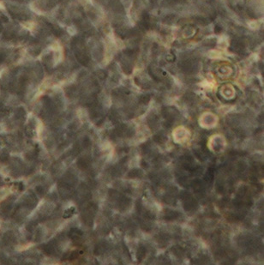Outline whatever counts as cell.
I'll return each mask as SVG.
<instances>
[{
	"label": "cell",
	"instance_id": "3",
	"mask_svg": "<svg viewBox=\"0 0 264 265\" xmlns=\"http://www.w3.org/2000/svg\"><path fill=\"white\" fill-rule=\"evenodd\" d=\"M145 254H146V250H145V248L143 247V246H140L138 251H137V259H138V261L142 260L143 257H144Z\"/></svg>",
	"mask_w": 264,
	"mask_h": 265
},
{
	"label": "cell",
	"instance_id": "2",
	"mask_svg": "<svg viewBox=\"0 0 264 265\" xmlns=\"http://www.w3.org/2000/svg\"><path fill=\"white\" fill-rule=\"evenodd\" d=\"M167 213L165 214V218L166 220H175L178 218V212H174L172 210H166Z\"/></svg>",
	"mask_w": 264,
	"mask_h": 265
},
{
	"label": "cell",
	"instance_id": "1",
	"mask_svg": "<svg viewBox=\"0 0 264 265\" xmlns=\"http://www.w3.org/2000/svg\"><path fill=\"white\" fill-rule=\"evenodd\" d=\"M185 196L183 197V202L184 205H185V208L186 210H191L193 208H196V202L195 201V199L191 197L189 194H186V192H185Z\"/></svg>",
	"mask_w": 264,
	"mask_h": 265
},
{
	"label": "cell",
	"instance_id": "4",
	"mask_svg": "<svg viewBox=\"0 0 264 265\" xmlns=\"http://www.w3.org/2000/svg\"><path fill=\"white\" fill-rule=\"evenodd\" d=\"M129 174H134V176H132V178H137V177H140L141 172L137 169H135V170H132Z\"/></svg>",
	"mask_w": 264,
	"mask_h": 265
}]
</instances>
